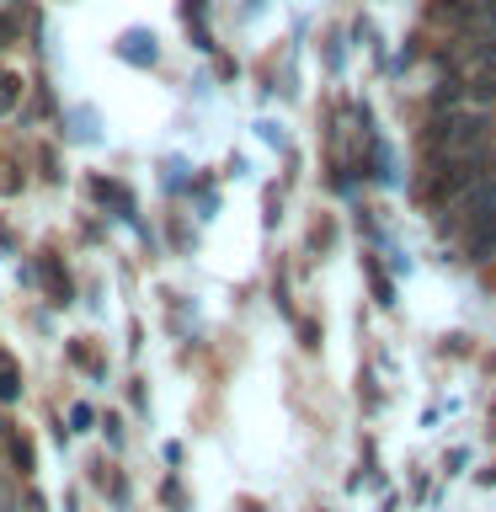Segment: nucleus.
<instances>
[{"label":"nucleus","mask_w":496,"mask_h":512,"mask_svg":"<svg viewBox=\"0 0 496 512\" xmlns=\"http://www.w3.org/2000/svg\"><path fill=\"white\" fill-rule=\"evenodd\" d=\"M491 256H496V219L480 235H470V262H491Z\"/></svg>","instance_id":"obj_3"},{"label":"nucleus","mask_w":496,"mask_h":512,"mask_svg":"<svg viewBox=\"0 0 496 512\" xmlns=\"http://www.w3.org/2000/svg\"><path fill=\"white\" fill-rule=\"evenodd\" d=\"M427 139H432V150H443L448 160H470L480 144H486V118H475V112H454V118H443Z\"/></svg>","instance_id":"obj_1"},{"label":"nucleus","mask_w":496,"mask_h":512,"mask_svg":"<svg viewBox=\"0 0 496 512\" xmlns=\"http://www.w3.org/2000/svg\"><path fill=\"white\" fill-rule=\"evenodd\" d=\"M22 395V374H16V363L0 352V400H16Z\"/></svg>","instance_id":"obj_4"},{"label":"nucleus","mask_w":496,"mask_h":512,"mask_svg":"<svg viewBox=\"0 0 496 512\" xmlns=\"http://www.w3.org/2000/svg\"><path fill=\"white\" fill-rule=\"evenodd\" d=\"M43 278H48V288H54V299H59V304H70V278H64V267L54 262V256L43 262Z\"/></svg>","instance_id":"obj_5"},{"label":"nucleus","mask_w":496,"mask_h":512,"mask_svg":"<svg viewBox=\"0 0 496 512\" xmlns=\"http://www.w3.org/2000/svg\"><path fill=\"white\" fill-rule=\"evenodd\" d=\"M91 192H96V198H102V203H118V208H128V198H123V192L112 187V182H91Z\"/></svg>","instance_id":"obj_9"},{"label":"nucleus","mask_w":496,"mask_h":512,"mask_svg":"<svg viewBox=\"0 0 496 512\" xmlns=\"http://www.w3.org/2000/svg\"><path fill=\"white\" fill-rule=\"evenodd\" d=\"M6 443H11V464H16V470H32V443L22 438V432H6Z\"/></svg>","instance_id":"obj_7"},{"label":"nucleus","mask_w":496,"mask_h":512,"mask_svg":"<svg viewBox=\"0 0 496 512\" xmlns=\"http://www.w3.org/2000/svg\"><path fill=\"white\" fill-rule=\"evenodd\" d=\"M70 422H75V432H86V427L96 422V411H91V406H75V416H70Z\"/></svg>","instance_id":"obj_12"},{"label":"nucleus","mask_w":496,"mask_h":512,"mask_svg":"<svg viewBox=\"0 0 496 512\" xmlns=\"http://www.w3.org/2000/svg\"><path fill=\"white\" fill-rule=\"evenodd\" d=\"M475 102H496V80H491V75L475 80Z\"/></svg>","instance_id":"obj_11"},{"label":"nucleus","mask_w":496,"mask_h":512,"mask_svg":"<svg viewBox=\"0 0 496 512\" xmlns=\"http://www.w3.org/2000/svg\"><path fill=\"white\" fill-rule=\"evenodd\" d=\"M475 70L496 80V43H480V48H475Z\"/></svg>","instance_id":"obj_8"},{"label":"nucleus","mask_w":496,"mask_h":512,"mask_svg":"<svg viewBox=\"0 0 496 512\" xmlns=\"http://www.w3.org/2000/svg\"><path fill=\"white\" fill-rule=\"evenodd\" d=\"M16 32H22V22H16L11 11H0V48H6V43H16Z\"/></svg>","instance_id":"obj_10"},{"label":"nucleus","mask_w":496,"mask_h":512,"mask_svg":"<svg viewBox=\"0 0 496 512\" xmlns=\"http://www.w3.org/2000/svg\"><path fill=\"white\" fill-rule=\"evenodd\" d=\"M6 427H11V422H0V438H6Z\"/></svg>","instance_id":"obj_13"},{"label":"nucleus","mask_w":496,"mask_h":512,"mask_svg":"<svg viewBox=\"0 0 496 512\" xmlns=\"http://www.w3.org/2000/svg\"><path fill=\"white\" fill-rule=\"evenodd\" d=\"M16 102H22V80H16V75H0V118H6V112H16Z\"/></svg>","instance_id":"obj_6"},{"label":"nucleus","mask_w":496,"mask_h":512,"mask_svg":"<svg viewBox=\"0 0 496 512\" xmlns=\"http://www.w3.org/2000/svg\"><path fill=\"white\" fill-rule=\"evenodd\" d=\"M491 219H496V187H491V182L464 187V192H459V203H454V224H459V230L480 235Z\"/></svg>","instance_id":"obj_2"}]
</instances>
